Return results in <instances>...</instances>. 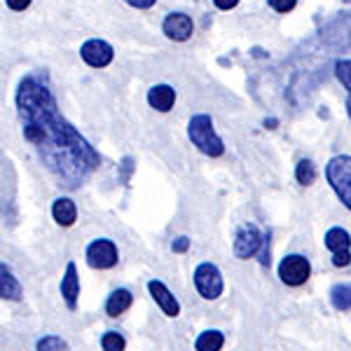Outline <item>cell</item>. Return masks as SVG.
Instances as JSON below:
<instances>
[{"instance_id": "6da1fadb", "label": "cell", "mask_w": 351, "mask_h": 351, "mask_svg": "<svg viewBox=\"0 0 351 351\" xmlns=\"http://www.w3.org/2000/svg\"><path fill=\"white\" fill-rule=\"evenodd\" d=\"M16 110L28 143L36 145L43 164L54 173L59 185L75 190L99 169V152L61 117L49 87L38 77L21 80L16 89Z\"/></svg>"}, {"instance_id": "7a4b0ae2", "label": "cell", "mask_w": 351, "mask_h": 351, "mask_svg": "<svg viewBox=\"0 0 351 351\" xmlns=\"http://www.w3.org/2000/svg\"><path fill=\"white\" fill-rule=\"evenodd\" d=\"M188 136L192 143L199 148L204 155L208 157H220L225 152L223 141L218 138V134L213 132V120L208 115H195L188 124Z\"/></svg>"}, {"instance_id": "3957f363", "label": "cell", "mask_w": 351, "mask_h": 351, "mask_svg": "<svg viewBox=\"0 0 351 351\" xmlns=\"http://www.w3.org/2000/svg\"><path fill=\"white\" fill-rule=\"evenodd\" d=\"M326 178L330 183V188L337 192L339 202L351 211V157L349 155L332 157L326 167Z\"/></svg>"}, {"instance_id": "277c9868", "label": "cell", "mask_w": 351, "mask_h": 351, "mask_svg": "<svg viewBox=\"0 0 351 351\" xmlns=\"http://www.w3.org/2000/svg\"><path fill=\"white\" fill-rule=\"evenodd\" d=\"M195 286L204 300H218L223 295V274L213 263H202L195 269Z\"/></svg>"}, {"instance_id": "5b68a950", "label": "cell", "mask_w": 351, "mask_h": 351, "mask_svg": "<svg viewBox=\"0 0 351 351\" xmlns=\"http://www.w3.org/2000/svg\"><path fill=\"white\" fill-rule=\"evenodd\" d=\"M311 276V265L309 260L304 256H300V253H293V256H286L281 260L279 265V279L284 281L286 286L291 288H298L302 284H307Z\"/></svg>"}, {"instance_id": "8992f818", "label": "cell", "mask_w": 351, "mask_h": 351, "mask_svg": "<svg viewBox=\"0 0 351 351\" xmlns=\"http://www.w3.org/2000/svg\"><path fill=\"white\" fill-rule=\"evenodd\" d=\"M319 40L332 49L349 47L351 45V12H342L335 21H330V24L321 31Z\"/></svg>"}, {"instance_id": "52a82bcc", "label": "cell", "mask_w": 351, "mask_h": 351, "mask_svg": "<svg viewBox=\"0 0 351 351\" xmlns=\"http://www.w3.org/2000/svg\"><path fill=\"white\" fill-rule=\"evenodd\" d=\"M263 232H260L253 223H243L239 230H237L234 237V256L239 260H248L253 256H258L260 246H263Z\"/></svg>"}, {"instance_id": "ba28073f", "label": "cell", "mask_w": 351, "mask_h": 351, "mask_svg": "<svg viewBox=\"0 0 351 351\" xmlns=\"http://www.w3.org/2000/svg\"><path fill=\"white\" fill-rule=\"evenodd\" d=\"M87 263L94 269H110L117 265V246L110 239H96L87 246Z\"/></svg>"}, {"instance_id": "9c48e42d", "label": "cell", "mask_w": 351, "mask_h": 351, "mask_svg": "<svg viewBox=\"0 0 351 351\" xmlns=\"http://www.w3.org/2000/svg\"><path fill=\"white\" fill-rule=\"evenodd\" d=\"M82 59L94 68H106L112 61V47L106 40H87L80 49Z\"/></svg>"}, {"instance_id": "30bf717a", "label": "cell", "mask_w": 351, "mask_h": 351, "mask_svg": "<svg viewBox=\"0 0 351 351\" xmlns=\"http://www.w3.org/2000/svg\"><path fill=\"white\" fill-rule=\"evenodd\" d=\"M164 33H167V38H171V40H188V38L192 36V31H195V26H192V19L188 14L183 12H173L169 14L167 19H164Z\"/></svg>"}, {"instance_id": "8fae6325", "label": "cell", "mask_w": 351, "mask_h": 351, "mask_svg": "<svg viewBox=\"0 0 351 351\" xmlns=\"http://www.w3.org/2000/svg\"><path fill=\"white\" fill-rule=\"evenodd\" d=\"M148 291H150L152 300H155V302L160 304V309H162L167 316H178V314H180L178 300H176V298L171 295V291H169V288L164 286L162 281H157V279L148 281Z\"/></svg>"}, {"instance_id": "7c38bea8", "label": "cell", "mask_w": 351, "mask_h": 351, "mask_svg": "<svg viewBox=\"0 0 351 351\" xmlns=\"http://www.w3.org/2000/svg\"><path fill=\"white\" fill-rule=\"evenodd\" d=\"M61 295H64L66 307L71 311L77 307V298H80V279H77L75 263L66 265V274H64V279H61Z\"/></svg>"}, {"instance_id": "4fadbf2b", "label": "cell", "mask_w": 351, "mask_h": 351, "mask_svg": "<svg viewBox=\"0 0 351 351\" xmlns=\"http://www.w3.org/2000/svg\"><path fill=\"white\" fill-rule=\"evenodd\" d=\"M21 295H24V288H21V284L16 281L12 269H10L8 265L0 263V298L16 302V300H21Z\"/></svg>"}, {"instance_id": "5bb4252c", "label": "cell", "mask_w": 351, "mask_h": 351, "mask_svg": "<svg viewBox=\"0 0 351 351\" xmlns=\"http://www.w3.org/2000/svg\"><path fill=\"white\" fill-rule=\"evenodd\" d=\"M148 104L155 110L169 112L176 104V89L169 87V84H157V87H152L148 92Z\"/></svg>"}, {"instance_id": "9a60e30c", "label": "cell", "mask_w": 351, "mask_h": 351, "mask_svg": "<svg viewBox=\"0 0 351 351\" xmlns=\"http://www.w3.org/2000/svg\"><path fill=\"white\" fill-rule=\"evenodd\" d=\"M52 216L56 223L61 225V228H71L73 223L77 220V206L73 199H68V197H61V199L54 202L52 206Z\"/></svg>"}, {"instance_id": "2e32d148", "label": "cell", "mask_w": 351, "mask_h": 351, "mask_svg": "<svg viewBox=\"0 0 351 351\" xmlns=\"http://www.w3.org/2000/svg\"><path fill=\"white\" fill-rule=\"evenodd\" d=\"M132 302H134L132 293L127 288H117V291L110 293L108 302H106V311H108V316H120L132 307Z\"/></svg>"}, {"instance_id": "e0dca14e", "label": "cell", "mask_w": 351, "mask_h": 351, "mask_svg": "<svg viewBox=\"0 0 351 351\" xmlns=\"http://www.w3.org/2000/svg\"><path fill=\"white\" fill-rule=\"evenodd\" d=\"M351 246V237L347 230L342 228H332L326 234V248L335 256V253H347Z\"/></svg>"}, {"instance_id": "ac0fdd59", "label": "cell", "mask_w": 351, "mask_h": 351, "mask_svg": "<svg viewBox=\"0 0 351 351\" xmlns=\"http://www.w3.org/2000/svg\"><path fill=\"white\" fill-rule=\"evenodd\" d=\"M223 344H225L223 332H220V330H206V332H202V335L197 337L195 349L197 351H220V349H223Z\"/></svg>"}, {"instance_id": "d6986e66", "label": "cell", "mask_w": 351, "mask_h": 351, "mask_svg": "<svg viewBox=\"0 0 351 351\" xmlns=\"http://www.w3.org/2000/svg\"><path fill=\"white\" fill-rule=\"evenodd\" d=\"M330 302L337 311L351 309V284H335L330 291Z\"/></svg>"}, {"instance_id": "ffe728a7", "label": "cell", "mask_w": 351, "mask_h": 351, "mask_svg": "<svg viewBox=\"0 0 351 351\" xmlns=\"http://www.w3.org/2000/svg\"><path fill=\"white\" fill-rule=\"evenodd\" d=\"M295 178L300 185H311L316 180V169L309 160H300L295 167Z\"/></svg>"}, {"instance_id": "44dd1931", "label": "cell", "mask_w": 351, "mask_h": 351, "mask_svg": "<svg viewBox=\"0 0 351 351\" xmlns=\"http://www.w3.org/2000/svg\"><path fill=\"white\" fill-rule=\"evenodd\" d=\"M101 347H104V351H124V347H127V339H124L120 332L108 330L104 337H101Z\"/></svg>"}, {"instance_id": "7402d4cb", "label": "cell", "mask_w": 351, "mask_h": 351, "mask_svg": "<svg viewBox=\"0 0 351 351\" xmlns=\"http://www.w3.org/2000/svg\"><path fill=\"white\" fill-rule=\"evenodd\" d=\"M38 351H64L66 349V342L61 337H56V335H47V337H43L40 342H38Z\"/></svg>"}, {"instance_id": "603a6c76", "label": "cell", "mask_w": 351, "mask_h": 351, "mask_svg": "<svg viewBox=\"0 0 351 351\" xmlns=\"http://www.w3.org/2000/svg\"><path fill=\"white\" fill-rule=\"evenodd\" d=\"M335 71H337V77H339V82H342L344 87L349 89V94H351V59L337 61Z\"/></svg>"}, {"instance_id": "cb8c5ba5", "label": "cell", "mask_w": 351, "mask_h": 351, "mask_svg": "<svg viewBox=\"0 0 351 351\" xmlns=\"http://www.w3.org/2000/svg\"><path fill=\"white\" fill-rule=\"evenodd\" d=\"M295 5H298V0H269V8L276 10V12H281V14L291 12Z\"/></svg>"}, {"instance_id": "d4e9b609", "label": "cell", "mask_w": 351, "mask_h": 351, "mask_svg": "<svg viewBox=\"0 0 351 351\" xmlns=\"http://www.w3.org/2000/svg\"><path fill=\"white\" fill-rule=\"evenodd\" d=\"M332 265H335V267H349L351 265V253L347 251V253H335V256H332Z\"/></svg>"}, {"instance_id": "484cf974", "label": "cell", "mask_w": 351, "mask_h": 351, "mask_svg": "<svg viewBox=\"0 0 351 351\" xmlns=\"http://www.w3.org/2000/svg\"><path fill=\"white\" fill-rule=\"evenodd\" d=\"M132 169H134V160L132 157H124L122 160V183H129V176H132Z\"/></svg>"}, {"instance_id": "4316f807", "label": "cell", "mask_w": 351, "mask_h": 351, "mask_svg": "<svg viewBox=\"0 0 351 351\" xmlns=\"http://www.w3.org/2000/svg\"><path fill=\"white\" fill-rule=\"evenodd\" d=\"M171 248H173V253H185L190 248V239L188 237H178V239H173Z\"/></svg>"}, {"instance_id": "83f0119b", "label": "cell", "mask_w": 351, "mask_h": 351, "mask_svg": "<svg viewBox=\"0 0 351 351\" xmlns=\"http://www.w3.org/2000/svg\"><path fill=\"white\" fill-rule=\"evenodd\" d=\"M28 5H31V0H8V8L14 10V12H24Z\"/></svg>"}, {"instance_id": "f1b7e54d", "label": "cell", "mask_w": 351, "mask_h": 351, "mask_svg": "<svg viewBox=\"0 0 351 351\" xmlns=\"http://www.w3.org/2000/svg\"><path fill=\"white\" fill-rule=\"evenodd\" d=\"M124 3H129L132 8H138V10H148L155 5V0H124Z\"/></svg>"}, {"instance_id": "f546056e", "label": "cell", "mask_w": 351, "mask_h": 351, "mask_svg": "<svg viewBox=\"0 0 351 351\" xmlns=\"http://www.w3.org/2000/svg\"><path fill=\"white\" fill-rule=\"evenodd\" d=\"M213 3H216L218 10H232V8H237L239 0H213Z\"/></svg>"}, {"instance_id": "4dcf8cb0", "label": "cell", "mask_w": 351, "mask_h": 351, "mask_svg": "<svg viewBox=\"0 0 351 351\" xmlns=\"http://www.w3.org/2000/svg\"><path fill=\"white\" fill-rule=\"evenodd\" d=\"M265 127H267V129H274V127H276V120H267V122H265Z\"/></svg>"}, {"instance_id": "1f68e13d", "label": "cell", "mask_w": 351, "mask_h": 351, "mask_svg": "<svg viewBox=\"0 0 351 351\" xmlns=\"http://www.w3.org/2000/svg\"><path fill=\"white\" fill-rule=\"evenodd\" d=\"M347 110H349V117H351V96L347 99Z\"/></svg>"}]
</instances>
